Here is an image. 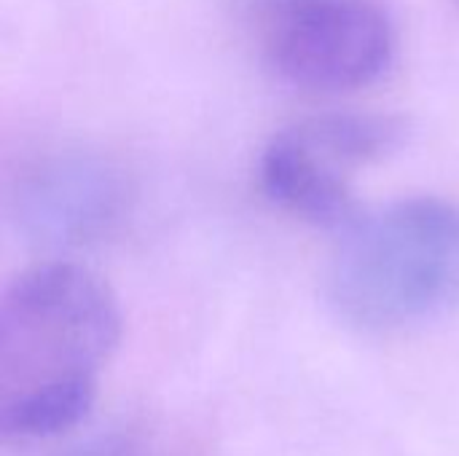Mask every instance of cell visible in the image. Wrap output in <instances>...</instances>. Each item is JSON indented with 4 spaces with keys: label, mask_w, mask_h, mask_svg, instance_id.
<instances>
[{
    "label": "cell",
    "mask_w": 459,
    "mask_h": 456,
    "mask_svg": "<svg viewBox=\"0 0 459 456\" xmlns=\"http://www.w3.org/2000/svg\"><path fill=\"white\" fill-rule=\"evenodd\" d=\"M121 306L86 266L54 261L0 290V446L73 430L121 341Z\"/></svg>",
    "instance_id": "obj_1"
},
{
    "label": "cell",
    "mask_w": 459,
    "mask_h": 456,
    "mask_svg": "<svg viewBox=\"0 0 459 456\" xmlns=\"http://www.w3.org/2000/svg\"><path fill=\"white\" fill-rule=\"evenodd\" d=\"M331 301L358 331L398 333L459 309V204L433 196L358 215L331 266Z\"/></svg>",
    "instance_id": "obj_2"
},
{
    "label": "cell",
    "mask_w": 459,
    "mask_h": 456,
    "mask_svg": "<svg viewBox=\"0 0 459 456\" xmlns=\"http://www.w3.org/2000/svg\"><path fill=\"white\" fill-rule=\"evenodd\" d=\"M393 54V24L371 0H299L272 40L277 70L312 91L368 86L390 67Z\"/></svg>",
    "instance_id": "obj_3"
},
{
    "label": "cell",
    "mask_w": 459,
    "mask_h": 456,
    "mask_svg": "<svg viewBox=\"0 0 459 456\" xmlns=\"http://www.w3.org/2000/svg\"><path fill=\"white\" fill-rule=\"evenodd\" d=\"M347 172L350 167L304 121L280 132L261 156L264 194L285 212L323 228H347L360 215Z\"/></svg>",
    "instance_id": "obj_4"
},
{
    "label": "cell",
    "mask_w": 459,
    "mask_h": 456,
    "mask_svg": "<svg viewBox=\"0 0 459 456\" xmlns=\"http://www.w3.org/2000/svg\"><path fill=\"white\" fill-rule=\"evenodd\" d=\"M30 202V218L56 237H86L105 226L116 210L118 191L113 175L97 167H56L40 172Z\"/></svg>",
    "instance_id": "obj_5"
}]
</instances>
